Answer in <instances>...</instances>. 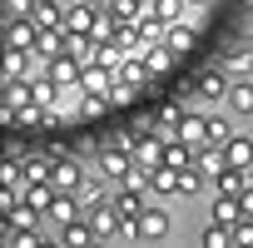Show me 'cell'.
Returning <instances> with one entry per match:
<instances>
[{
    "mask_svg": "<svg viewBox=\"0 0 253 248\" xmlns=\"http://www.w3.org/2000/svg\"><path fill=\"white\" fill-rule=\"evenodd\" d=\"M248 80H253V60H248Z\"/></svg>",
    "mask_w": 253,
    "mask_h": 248,
    "instance_id": "26",
    "label": "cell"
},
{
    "mask_svg": "<svg viewBox=\"0 0 253 248\" xmlns=\"http://www.w3.org/2000/svg\"><path fill=\"white\" fill-rule=\"evenodd\" d=\"M104 30V10L89 5V0H75V5L65 10V35H80V40H99Z\"/></svg>",
    "mask_w": 253,
    "mask_h": 248,
    "instance_id": "2",
    "label": "cell"
},
{
    "mask_svg": "<svg viewBox=\"0 0 253 248\" xmlns=\"http://www.w3.org/2000/svg\"><path fill=\"white\" fill-rule=\"evenodd\" d=\"M233 243L238 248H253V218H238L233 223Z\"/></svg>",
    "mask_w": 253,
    "mask_h": 248,
    "instance_id": "23",
    "label": "cell"
},
{
    "mask_svg": "<svg viewBox=\"0 0 253 248\" xmlns=\"http://www.w3.org/2000/svg\"><path fill=\"white\" fill-rule=\"evenodd\" d=\"M248 179H253V164H248Z\"/></svg>",
    "mask_w": 253,
    "mask_h": 248,
    "instance_id": "27",
    "label": "cell"
},
{
    "mask_svg": "<svg viewBox=\"0 0 253 248\" xmlns=\"http://www.w3.org/2000/svg\"><path fill=\"white\" fill-rule=\"evenodd\" d=\"M20 174H25V184L50 179V174H55V154H25V159H20Z\"/></svg>",
    "mask_w": 253,
    "mask_h": 248,
    "instance_id": "10",
    "label": "cell"
},
{
    "mask_svg": "<svg viewBox=\"0 0 253 248\" xmlns=\"http://www.w3.org/2000/svg\"><path fill=\"white\" fill-rule=\"evenodd\" d=\"M184 114H189L184 104H164V109H159V129H179V119H184Z\"/></svg>",
    "mask_w": 253,
    "mask_h": 248,
    "instance_id": "22",
    "label": "cell"
},
{
    "mask_svg": "<svg viewBox=\"0 0 253 248\" xmlns=\"http://www.w3.org/2000/svg\"><path fill=\"white\" fill-rule=\"evenodd\" d=\"M149 189H154V194H184V184H179V169H174V164H159V169L149 174Z\"/></svg>",
    "mask_w": 253,
    "mask_h": 248,
    "instance_id": "14",
    "label": "cell"
},
{
    "mask_svg": "<svg viewBox=\"0 0 253 248\" xmlns=\"http://www.w3.org/2000/svg\"><path fill=\"white\" fill-rule=\"evenodd\" d=\"M169 228H174V218L164 213V208H144L139 218H124V243H159V238H169Z\"/></svg>",
    "mask_w": 253,
    "mask_h": 248,
    "instance_id": "1",
    "label": "cell"
},
{
    "mask_svg": "<svg viewBox=\"0 0 253 248\" xmlns=\"http://www.w3.org/2000/svg\"><path fill=\"white\" fill-rule=\"evenodd\" d=\"M209 213H213V223H228V228H233L238 218H248V213H243V194H223V189L213 194V208H209Z\"/></svg>",
    "mask_w": 253,
    "mask_h": 248,
    "instance_id": "7",
    "label": "cell"
},
{
    "mask_svg": "<svg viewBox=\"0 0 253 248\" xmlns=\"http://www.w3.org/2000/svg\"><path fill=\"white\" fill-rule=\"evenodd\" d=\"M40 218H45V213H40V208H35V204H15V208H10V213H5V223H15V228H35V223H40Z\"/></svg>",
    "mask_w": 253,
    "mask_h": 248,
    "instance_id": "18",
    "label": "cell"
},
{
    "mask_svg": "<svg viewBox=\"0 0 253 248\" xmlns=\"http://www.w3.org/2000/svg\"><path fill=\"white\" fill-rule=\"evenodd\" d=\"M40 25L30 15H5V50H35Z\"/></svg>",
    "mask_w": 253,
    "mask_h": 248,
    "instance_id": "4",
    "label": "cell"
},
{
    "mask_svg": "<svg viewBox=\"0 0 253 248\" xmlns=\"http://www.w3.org/2000/svg\"><path fill=\"white\" fill-rule=\"evenodd\" d=\"M144 15V0H104V20H119V25H129Z\"/></svg>",
    "mask_w": 253,
    "mask_h": 248,
    "instance_id": "11",
    "label": "cell"
},
{
    "mask_svg": "<svg viewBox=\"0 0 253 248\" xmlns=\"http://www.w3.org/2000/svg\"><path fill=\"white\" fill-rule=\"evenodd\" d=\"M60 243H65V248H89V243H99V233H94L89 218H75V223L60 228Z\"/></svg>",
    "mask_w": 253,
    "mask_h": 248,
    "instance_id": "8",
    "label": "cell"
},
{
    "mask_svg": "<svg viewBox=\"0 0 253 248\" xmlns=\"http://www.w3.org/2000/svg\"><path fill=\"white\" fill-rule=\"evenodd\" d=\"M189 5H194V15H199V10H204V5H213V0H189Z\"/></svg>",
    "mask_w": 253,
    "mask_h": 248,
    "instance_id": "25",
    "label": "cell"
},
{
    "mask_svg": "<svg viewBox=\"0 0 253 248\" xmlns=\"http://www.w3.org/2000/svg\"><path fill=\"white\" fill-rule=\"evenodd\" d=\"M194 5H189V0H149V15H159L164 25H174V20H184Z\"/></svg>",
    "mask_w": 253,
    "mask_h": 248,
    "instance_id": "15",
    "label": "cell"
},
{
    "mask_svg": "<svg viewBox=\"0 0 253 248\" xmlns=\"http://www.w3.org/2000/svg\"><path fill=\"white\" fill-rule=\"evenodd\" d=\"M223 243H233V228H228V223H213V228H204V248H223Z\"/></svg>",
    "mask_w": 253,
    "mask_h": 248,
    "instance_id": "21",
    "label": "cell"
},
{
    "mask_svg": "<svg viewBox=\"0 0 253 248\" xmlns=\"http://www.w3.org/2000/svg\"><path fill=\"white\" fill-rule=\"evenodd\" d=\"M84 179H89V174L75 164V154H70V149H65V154H55V174H50V184H55V189H75V194H80V184H84Z\"/></svg>",
    "mask_w": 253,
    "mask_h": 248,
    "instance_id": "5",
    "label": "cell"
},
{
    "mask_svg": "<svg viewBox=\"0 0 253 248\" xmlns=\"http://www.w3.org/2000/svg\"><path fill=\"white\" fill-rule=\"evenodd\" d=\"M174 134H179L184 144H194V149H204V144H209V129H204V114H194V109H189V114L179 119V129H174Z\"/></svg>",
    "mask_w": 253,
    "mask_h": 248,
    "instance_id": "9",
    "label": "cell"
},
{
    "mask_svg": "<svg viewBox=\"0 0 253 248\" xmlns=\"http://www.w3.org/2000/svg\"><path fill=\"white\" fill-rule=\"evenodd\" d=\"M223 159L238 164V169H248V164H253V134H233V139L223 144Z\"/></svg>",
    "mask_w": 253,
    "mask_h": 248,
    "instance_id": "12",
    "label": "cell"
},
{
    "mask_svg": "<svg viewBox=\"0 0 253 248\" xmlns=\"http://www.w3.org/2000/svg\"><path fill=\"white\" fill-rule=\"evenodd\" d=\"M228 89H233V84H228L223 65H213V70H204V75L194 80V94H199V99H228Z\"/></svg>",
    "mask_w": 253,
    "mask_h": 248,
    "instance_id": "6",
    "label": "cell"
},
{
    "mask_svg": "<svg viewBox=\"0 0 253 248\" xmlns=\"http://www.w3.org/2000/svg\"><path fill=\"white\" fill-rule=\"evenodd\" d=\"M194 159H199V149H194V144H184L179 134H174V139L164 144V164H174V169H189Z\"/></svg>",
    "mask_w": 253,
    "mask_h": 248,
    "instance_id": "13",
    "label": "cell"
},
{
    "mask_svg": "<svg viewBox=\"0 0 253 248\" xmlns=\"http://www.w3.org/2000/svg\"><path fill=\"white\" fill-rule=\"evenodd\" d=\"M134 154H129V144H104L99 149V174L109 179V184H129L134 179Z\"/></svg>",
    "mask_w": 253,
    "mask_h": 248,
    "instance_id": "3",
    "label": "cell"
},
{
    "mask_svg": "<svg viewBox=\"0 0 253 248\" xmlns=\"http://www.w3.org/2000/svg\"><path fill=\"white\" fill-rule=\"evenodd\" d=\"M159 40H164L174 55H179V50H189V30H184L179 20H174V25H164V35H159Z\"/></svg>",
    "mask_w": 253,
    "mask_h": 248,
    "instance_id": "19",
    "label": "cell"
},
{
    "mask_svg": "<svg viewBox=\"0 0 253 248\" xmlns=\"http://www.w3.org/2000/svg\"><path fill=\"white\" fill-rule=\"evenodd\" d=\"M5 243H10V248H30V243H45V238H40L35 228H15V223H10V228H5Z\"/></svg>",
    "mask_w": 253,
    "mask_h": 248,
    "instance_id": "20",
    "label": "cell"
},
{
    "mask_svg": "<svg viewBox=\"0 0 253 248\" xmlns=\"http://www.w3.org/2000/svg\"><path fill=\"white\" fill-rule=\"evenodd\" d=\"M228 109L233 114H253V80H243V84L228 89Z\"/></svg>",
    "mask_w": 253,
    "mask_h": 248,
    "instance_id": "17",
    "label": "cell"
},
{
    "mask_svg": "<svg viewBox=\"0 0 253 248\" xmlns=\"http://www.w3.org/2000/svg\"><path fill=\"white\" fill-rule=\"evenodd\" d=\"M204 129H209V144H218V149L233 139V124H228L223 114H204Z\"/></svg>",
    "mask_w": 253,
    "mask_h": 248,
    "instance_id": "16",
    "label": "cell"
},
{
    "mask_svg": "<svg viewBox=\"0 0 253 248\" xmlns=\"http://www.w3.org/2000/svg\"><path fill=\"white\" fill-rule=\"evenodd\" d=\"M99 179H104V174H94V179H84V184H80V199H84V204H89V199H104Z\"/></svg>",
    "mask_w": 253,
    "mask_h": 248,
    "instance_id": "24",
    "label": "cell"
}]
</instances>
